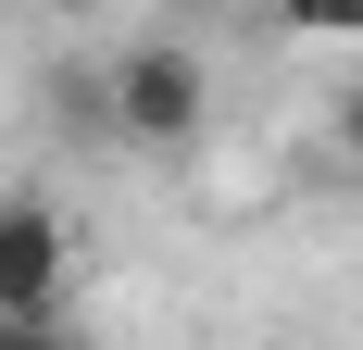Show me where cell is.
Listing matches in <instances>:
<instances>
[{"mask_svg":"<svg viewBox=\"0 0 363 350\" xmlns=\"http://www.w3.org/2000/svg\"><path fill=\"white\" fill-rule=\"evenodd\" d=\"M213 125V75L188 38H125L113 50V138L125 150H188Z\"/></svg>","mask_w":363,"mask_h":350,"instance_id":"obj_1","label":"cell"},{"mask_svg":"<svg viewBox=\"0 0 363 350\" xmlns=\"http://www.w3.org/2000/svg\"><path fill=\"white\" fill-rule=\"evenodd\" d=\"M26 338H63V213L0 201V350Z\"/></svg>","mask_w":363,"mask_h":350,"instance_id":"obj_2","label":"cell"},{"mask_svg":"<svg viewBox=\"0 0 363 350\" xmlns=\"http://www.w3.org/2000/svg\"><path fill=\"white\" fill-rule=\"evenodd\" d=\"M289 38H363V0H276Z\"/></svg>","mask_w":363,"mask_h":350,"instance_id":"obj_3","label":"cell"},{"mask_svg":"<svg viewBox=\"0 0 363 350\" xmlns=\"http://www.w3.org/2000/svg\"><path fill=\"white\" fill-rule=\"evenodd\" d=\"M338 150H351V163H363V88H351V101H338Z\"/></svg>","mask_w":363,"mask_h":350,"instance_id":"obj_4","label":"cell"},{"mask_svg":"<svg viewBox=\"0 0 363 350\" xmlns=\"http://www.w3.org/2000/svg\"><path fill=\"white\" fill-rule=\"evenodd\" d=\"M50 13H75V0H50Z\"/></svg>","mask_w":363,"mask_h":350,"instance_id":"obj_5","label":"cell"}]
</instances>
